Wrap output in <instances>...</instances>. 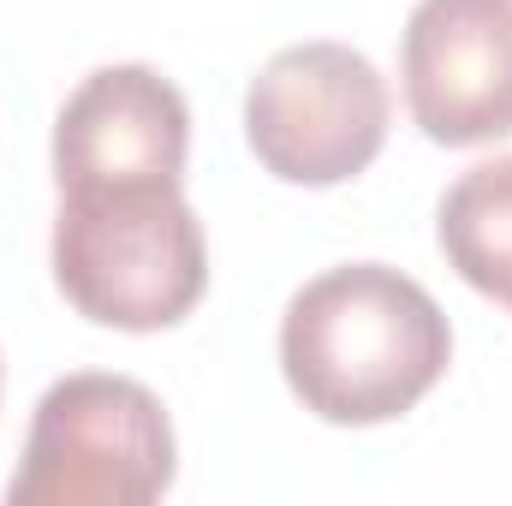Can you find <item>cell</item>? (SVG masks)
Returning <instances> with one entry per match:
<instances>
[{
  "label": "cell",
  "mask_w": 512,
  "mask_h": 506,
  "mask_svg": "<svg viewBox=\"0 0 512 506\" xmlns=\"http://www.w3.org/2000/svg\"><path fill=\"white\" fill-rule=\"evenodd\" d=\"M435 233L465 286L512 304V155L483 161L447 185Z\"/></svg>",
  "instance_id": "7"
},
{
  "label": "cell",
  "mask_w": 512,
  "mask_h": 506,
  "mask_svg": "<svg viewBox=\"0 0 512 506\" xmlns=\"http://www.w3.org/2000/svg\"><path fill=\"white\" fill-rule=\"evenodd\" d=\"M0 381H6V364H0Z\"/></svg>",
  "instance_id": "8"
},
{
  "label": "cell",
  "mask_w": 512,
  "mask_h": 506,
  "mask_svg": "<svg viewBox=\"0 0 512 506\" xmlns=\"http://www.w3.org/2000/svg\"><path fill=\"white\" fill-rule=\"evenodd\" d=\"M453 328L441 304L399 268L352 262L316 274L280 322L286 387L322 423H387L405 417L447 376Z\"/></svg>",
  "instance_id": "1"
},
{
  "label": "cell",
  "mask_w": 512,
  "mask_h": 506,
  "mask_svg": "<svg viewBox=\"0 0 512 506\" xmlns=\"http://www.w3.org/2000/svg\"><path fill=\"white\" fill-rule=\"evenodd\" d=\"M191 149V108L155 66L90 72L54 120V179L72 191L179 185Z\"/></svg>",
  "instance_id": "6"
},
{
  "label": "cell",
  "mask_w": 512,
  "mask_h": 506,
  "mask_svg": "<svg viewBox=\"0 0 512 506\" xmlns=\"http://www.w3.org/2000/svg\"><path fill=\"white\" fill-rule=\"evenodd\" d=\"M173 471H179V447L161 399L131 376L78 370L42 393L6 501L143 506L173 489Z\"/></svg>",
  "instance_id": "3"
},
{
  "label": "cell",
  "mask_w": 512,
  "mask_h": 506,
  "mask_svg": "<svg viewBox=\"0 0 512 506\" xmlns=\"http://www.w3.org/2000/svg\"><path fill=\"white\" fill-rule=\"evenodd\" d=\"M405 102L447 149L512 131V0H417L399 42Z\"/></svg>",
  "instance_id": "5"
},
{
  "label": "cell",
  "mask_w": 512,
  "mask_h": 506,
  "mask_svg": "<svg viewBox=\"0 0 512 506\" xmlns=\"http://www.w3.org/2000/svg\"><path fill=\"white\" fill-rule=\"evenodd\" d=\"M54 280L78 316L155 334L197 310L209 245L179 185L72 191L54 215Z\"/></svg>",
  "instance_id": "2"
},
{
  "label": "cell",
  "mask_w": 512,
  "mask_h": 506,
  "mask_svg": "<svg viewBox=\"0 0 512 506\" xmlns=\"http://www.w3.org/2000/svg\"><path fill=\"white\" fill-rule=\"evenodd\" d=\"M387 78L346 42L280 48L251 78L245 143L286 185H340L387 143Z\"/></svg>",
  "instance_id": "4"
}]
</instances>
